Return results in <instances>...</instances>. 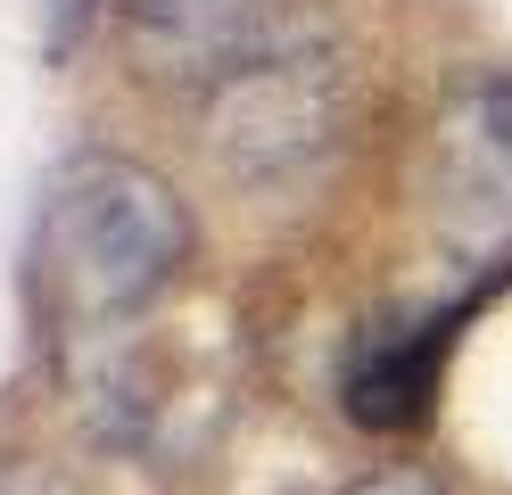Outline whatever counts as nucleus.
I'll return each mask as SVG.
<instances>
[{"mask_svg":"<svg viewBox=\"0 0 512 495\" xmlns=\"http://www.w3.org/2000/svg\"><path fill=\"white\" fill-rule=\"evenodd\" d=\"M356 495H446L438 479H422V471H380V479H364Z\"/></svg>","mask_w":512,"mask_h":495,"instance_id":"obj_6","label":"nucleus"},{"mask_svg":"<svg viewBox=\"0 0 512 495\" xmlns=\"http://www.w3.org/2000/svg\"><path fill=\"white\" fill-rule=\"evenodd\" d=\"M190 256V215L182 198L133 157H83L58 174L42 207V281L58 306L83 322L133 314L174 281Z\"/></svg>","mask_w":512,"mask_h":495,"instance_id":"obj_1","label":"nucleus"},{"mask_svg":"<svg viewBox=\"0 0 512 495\" xmlns=\"http://www.w3.org/2000/svg\"><path fill=\"white\" fill-rule=\"evenodd\" d=\"M438 207L471 240H512V83L479 75L438 124Z\"/></svg>","mask_w":512,"mask_h":495,"instance_id":"obj_3","label":"nucleus"},{"mask_svg":"<svg viewBox=\"0 0 512 495\" xmlns=\"http://www.w3.org/2000/svg\"><path fill=\"white\" fill-rule=\"evenodd\" d=\"M0 495H67V487H50V479H0Z\"/></svg>","mask_w":512,"mask_h":495,"instance_id":"obj_7","label":"nucleus"},{"mask_svg":"<svg viewBox=\"0 0 512 495\" xmlns=\"http://www.w3.org/2000/svg\"><path fill=\"white\" fill-rule=\"evenodd\" d=\"M438 355H446V322H389V330H364L356 363H347V413H356L364 429H413V421L430 413Z\"/></svg>","mask_w":512,"mask_h":495,"instance_id":"obj_5","label":"nucleus"},{"mask_svg":"<svg viewBox=\"0 0 512 495\" xmlns=\"http://www.w3.org/2000/svg\"><path fill=\"white\" fill-rule=\"evenodd\" d=\"M339 108V58L306 50L298 33H273L207 91V141L232 174H298L306 157L339 141Z\"/></svg>","mask_w":512,"mask_h":495,"instance_id":"obj_2","label":"nucleus"},{"mask_svg":"<svg viewBox=\"0 0 512 495\" xmlns=\"http://www.w3.org/2000/svg\"><path fill=\"white\" fill-rule=\"evenodd\" d=\"M124 50L149 83H223L256 50V0H116Z\"/></svg>","mask_w":512,"mask_h":495,"instance_id":"obj_4","label":"nucleus"}]
</instances>
